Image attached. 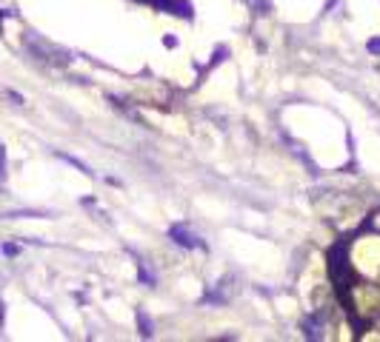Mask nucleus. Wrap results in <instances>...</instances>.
<instances>
[{"instance_id": "obj_1", "label": "nucleus", "mask_w": 380, "mask_h": 342, "mask_svg": "<svg viewBox=\"0 0 380 342\" xmlns=\"http://www.w3.org/2000/svg\"><path fill=\"white\" fill-rule=\"evenodd\" d=\"M369 49H371V52H380V40H371Z\"/></svg>"}]
</instances>
